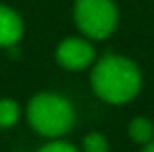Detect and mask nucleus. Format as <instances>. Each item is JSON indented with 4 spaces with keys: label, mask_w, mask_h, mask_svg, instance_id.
<instances>
[{
    "label": "nucleus",
    "mask_w": 154,
    "mask_h": 152,
    "mask_svg": "<svg viewBox=\"0 0 154 152\" xmlns=\"http://www.w3.org/2000/svg\"><path fill=\"white\" fill-rule=\"evenodd\" d=\"M92 90L100 99L113 105L127 103L139 94L143 76L139 66L127 57L107 55L100 59L90 74Z\"/></svg>",
    "instance_id": "1"
},
{
    "label": "nucleus",
    "mask_w": 154,
    "mask_h": 152,
    "mask_svg": "<svg viewBox=\"0 0 154 152\" xmlns=\"http://www.w3.org/2000/svg\"><path fill=\"white\" fill-rule=\"evenodd\" d=\"M27 123L41 137L59 138L74 125V107L64 96L41 92L27 103Z\"/></svg>",
    "instance_id": "2"
},
{
    "label": "nucleus",
    "mask_w": 154,
    "mask_h": 152,
    "mask_svg": "<svg viewBox=\"0 0 154 152\" xmlns=\"http://www.w3.org/2000/svg\"><path fill=\"white\" fill-rule=\"evenodd\" d=\"M74 22L90 39H105L117 27V8L113 0H76Z\"/></svg>",
    "instance_id": "3"
},
{
    "label": "nucleus",
    "mask_w": 154,
    "mask_h": 152,
    "mask_svg": "<svg viewBox=\"0 0 154 152\" xmlns=\"http://www.w3.org/2000/svg\"><path fill=\"white\" fill-rule=\"evenodd\" d=\"M57 62L66 70H84L94 62L96 51L90 41L80 37H68L57 47Z\"/></svg>",
    "instance_id": "4"
},
{
    "label": "nucleus",
    "mask_w": 154,
    "mask_h": 152,
    "mask_svg": "<svg viewBox=\"0 0 154 152\" xmlns=\"http://www.w3.org/2000/svg\"><path fill=\"white\" fill-rule=\"evenodd\" d=\"M23 22L16 10L0 4V47L10 49L22 39Z\"/></svg>",
    "instance_id": "5"
},
{
    "label": "nucleus",
    "mask_w": 154,
    "mask_h": 152,
    "mask_svg": "<svg viewBox=\"0 0 154 152\" xmlns=\"http://www.w3.org/2000/svg\"><path fill=\"white\" fill-rule=\"evenodd\" d=\"M129 137L139 144H148L154 137V125L146 117H137L129 123Z\"/></svg>",
    "instance_id": "6"
},
{
    "label": "nucleus",
    "mask_w": 154,
    "mask_h": 152,
    "mask_svg": "<svg viewBox=\"0 0 154 152\" xmlns=\"http://www.w3.org/2000/svg\"><path fill=\"white\" fill-rule=\"evenodd\" d=\"M18 117H20L18 103L10 98H0V129H8V127L16 125Z\"/></svg>",
    "instance_id": "7"
},
{
    "label": "nucleus",
    "mask_w": 154,
    "mask_h": 152,
    "mask_svg": "<svg viewBox=\"0 0 154 152\" xmlns=\"http://www.w3.org/2000/svg\"><path fill=\"white\" fill-rule=\"evenodd\" d=\"M82 148L84 152H107V141L100 133H90L84 137Z\"/></svg>",
    "instance_id": "8"
},
{
    "label": "nucleus",
    "mask_w": 154,
    "mask_h": 152,
    "mask_svg": "<svg viewBox=\"0 0 154 152\" xmlns=\"http://www.w3.org/2000/svg\"><path fill=\"white\" fill-rule=\"evenodd\" d=\"M37 152H78V148L70 144V142H64V141H53V142H47L45 146H41Z\"/></svg>",
    "instance_id": "9"
},
{
    "label": "nucleus",
    "mask_w": 154,
    "mask_h": 152,
    "mask_svg": "<svg viewBox=\"0 0 154 152\" xmlns=\"http://www.w3.org/2000/svg\"><path fill=\"white\" fill-rule=\"evenodd\" d=\"M143 152H154V142L150 141V142H148V144L143 148Z\"/></svg>",
    "instance_id": "10"
}]
</instances>
